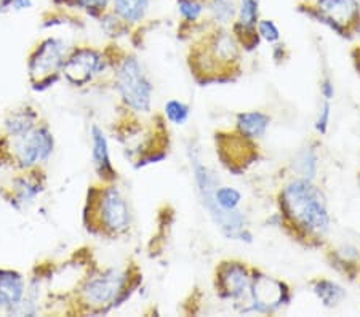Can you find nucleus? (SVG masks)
<instances>
[{"instance_id":"nucleus-10","label":"nucleus","mask_w":360,"mask_h":317,"mask_svg":"<svg viewBox=\"0 0 360 317\" xmlns=\"http://www.w3.org/2000/svg\"><path fill=\"white\" fill-rule=\"evenodd\" d=\"M25 297V280L13 271H0V308L13 311Z\"/></svg>"},{"instance_id":"nucleus-6","label":"nucleus","mask_w":360,"mask_h":317,"mask_svg":"<svg viewBox=\"0 0 360 317\" xmlns=\"http://www.w3.org/2000/svg\"><path fill=\"white\" fill-rule=\"evenodd\" d=\"M104 69L103 56L93 48H79L68 56L61 72L72 85H85Z\"/></svg>"},{"instance_id":"nucleus-9","label":"nucleus","mask_w":360,"mask_h":317,"mask_svg":"<svg viewBox=\"0 0 360 317\" xmlns=\"http://www.w3.org/2000/svg\"><path fill=\"white\" fill-rule=\"evenodd\" d=\"M253 297V308L261 313H268L281 308L287 299V290L281 282L272 280L269 278H259L253 282L250 288Z\"/></svg>"},{"instance_id":"nucleus-20","label":"nucleus","mask_w":360,"mask_h":317,"mask_svg":"<svg viewBox=\"0 0 360 317\" xmlns=\"http://www.w3.org/2000/svg\"><path fill=\"white\" fill-rule=\"evenodd\" d=\"M301 173H303V176L306 180H312L317 172V157L316 154L309 151L306 153L303 157H301Z\"/></svg>"},{"instance_id":"nucleus-11","label":"nucleus","mask_w":360,"mask_h":317,"mask_svg":"<svg viewBox=\"0 0 360 317\" xmlns=\"http://www.w3.org/2000/svg\"><path fill=\"white\" fill-rule=\"evenodd\" d=\"M91 141H93V162H95L96 172L100 173L101 178L112 180L115 173L111 164V157H109L108 140L100 127L96 125L91 127Z\"/></svg>"},{"instance_id":"nucleus-12","label":"nucleus","mask_w":360,"mask_h":317,"mask_svg":"<svg viewBox=\"0 0 360 317\" xmlns=\"http://www.w3.org/2000/svg\"><path fill=\"white\" fill-rule=\"evenodd\" d=\"M223 287L231 298H242L252 288L250 279L242 266H231L223 278Z\"/></svg>"},{"instance_id":"nucleus-22","label":"nucleus","mask_w":360,"mask_h":317,"mask_svg":"<svg viewBox=\"0 0 360 317\" xmlns=\"http://www.w3.org/2000/svg\"><path fill=\"white\" fill-rule=\"evenodd\" d=\"M111 0H74L72 5H77L79 8H85L89 11H101L108 7Z\"/></svg>"},{"instance_id":"nucleus-1","label":"nucleus","mask_w":360,"mask_h":317,"mask_svg":"<svg viewBox=\"0 0 360 317\" xmlns=\"http://www.w3.org/2000/svg\"><path fill=\"white\" fill-rule=\"evenodd\" d=\"M283 207L288 216L309 233L322 234L328 229L330 215L323 195L311 180H295L283 189Z\"/></svg>"},{"instance_id":"nucleus-2","label":"nucleus","mask_w":360,"mask_h":317,"mask_svg":"<svg viewBox=\"0 0 360 317\" xmlns=\"http://www.w3.org/2000/svg\"><path fill=\"white\" fill-rule=\"evenodd\" d=\"M117 89L125 105L138 112H149L154 86L135 56L124 60L117 72Z\"/></svg>"},{"instance_id":"nucleus-4","label":"nucleus","mask_w":360,"mask_h":317,"mask_svg":"<svg viewBox=\"0 0 360 317\" xmlns=\"http://www.w3.org/2000/svg\"><path fill=\"white\" fill-rule=\"evenodd\" d=\"M55 141L49 127H34L26 135L15 136V157L22 169L42 164L53 153Z\"/></svg>"},{"instance_id":"nucleus-26","label":"nucleus","mask_w":360,"mask_h":317,"mask_svg":"<svg viewBox=\"0 0 360 317\" xmlns=\"http://www.w3.org/2000/svg\"><path fill=\"white\" fill-rule=\"evenodd\" d=\"M5 8H10V0H0V11Z\"/></svg>"},{"instance_id":"nucleus-14","label":"nucleus","mask_w":360,"mask_h":317,"mask_svg":"<svg viewBox=\"0 0 360 317\" xmlns=\"http://www.w3.org/2000/svg\"><path fill=\"white\" fill-rule=\"evenodd\" d=\"M150 0H114V11L127 22L141 21L148 13Z\"/></svg>"},{"instance_id":"nucleus-5","label":"nucleus","mask_w":360,"mask_h":317,"mask_svg":"<svg viewBox=\"0 0 360 317\" xmlns=\"http://www.w3.org/2000/svg\"><path fill=\"white\" fill-rule=\"evenodd\" d=\"M98 210H100L101 224L109 233L122 234L130 228L131 215L129 204L115 186L104 189Z\"/></svg>"},{"instance_id":"nucleus-17","label":"nucleus","mask_w":360,"mask_h":317,"mask_svg":"<svg viewBox=\"0 0 360 317\" xmlns=\"http://www.w3.org/2000/svg\"><path fill=\"white\" fill-rule=\"evenodd\" d=\"M189 114H191V109L188 105H184L183 101L170 100L165 103V115L172 124L175 125L186 124L189 119Z\"/></svg>"},{"instance_id":"nucleus-3","label":"nucleus","mask_w":360,"mask_h":317,"mask_svg":"<svg viewBox=\"0 0 360 317\" xmlns=\"http://www.w3.org/2000/svg\"><path fill=\"white\" fill-rule=\"evenodd\" d=\"M63 40L50 37L37 45L29 58V77L36 89L49 86L56 80L58 74L65 65V48Z\"/></svg>"},{"instance_id":"nucleus-8","label":"nucleus","mask_w":360,"mask_h":317,"mask_svg":"<svg viewBox=\"0 0 360 317\" xmlns=\"http://www.w3.org/2000/svg\"><path fill=\"white\" fill-rule=\"evenodd\" d=\"M317 10L321 20L338 32H345V27L354 25L360 16L357 0H317Z\"/></svg>"},{"instance_id":"nucleus-18","label":"nucleus","mask_w":360,"mask_h":317,"mask_svg":"<svg viewBox=\"0 0 360 317\" xmlns=\"http://www.w3.org/2000/svg\"><path fill=\"white\" fill-rule=\"evenodd\" d=\"M240 25L243 27H253L258 21V2L257 0H240Z\"/></svg>"},{"instance_id":"nucleus-25","label":"nucleus","mask_w":360,"mask_h":317,"mask_svg":"<svg viewBox=\"0 0 360 317\" xmlns=\"http://www.w3.org/2000/svg\"><path fill=\"white\" fill-rule=\"evenodd\" d=\"M322 91H323V96H325V100H332L333 98V95H335V89H333V84L330 82V80H327V82L323 84V86H322Z\"/></svg>"},{"instance_id":"nucleus-27","label":"nucleus","mask_w":360,"mask_h":317,"mask_svg":"<svg viewBox=\"0 0 360 317\" xmlns=\"http://www.w3.org/2000/svg\"><path fill=\"white\" fill-rule=\"evenodd\" d=\"M214 2H218V0H214Z\"/></svg>"},{"instance_id":"nucleus-24","label":"nucleus","mask_w":360,"mask_h":317,"mask_svg":"<svg viewBox=\"0 0 360 317\" xmlns=\"http://www.w3.org/2000/svg\"><path fill=\"white\" fill-rule=\"evenodd\" d=\"M10 7L15 10H27L32 7V0H10Z\"/></svg>"},{"instance_id":"nucleus-13","label":"nucleus","mask_w":360,"mask_h":317,"mask_svg":"<svg viewBox=\"0 0 360 317\" xmlns=\"http://www.w3.org/2000/svg\"><path fill=\"white\" fill-rule=\"evenodd\" d=\"M269 117L263 112L252 111V112H242L237 117V125L242 135L247 138H259L266 134L269 127Z\"/></svg>"},{"instance_id":"nucleus-19","label":"nucleus","mask_w":360,"mask_h":317,"mask_svg":"<svg viewBox=\"0 0 360 317\" xmlns=\"http://www.w3.org/2000/svg\"><path fill=\"white\" fill-rule=\"evenodd\" d=\"M178 10L183 18L188 21H195L203 11V5L199 0H178Z\"/></svg>"},{"instance_id":"nucleus-21","label":"nucleus","mask_w":360,"mask_h":317,"mask_svg":"<svg viewBox=\"0 0 360 317\" xmlns=\"http://www.w3.org/2000/svg\"><path fill=\"white\" fill-rule=\"evenodd\" d=\"M259 34L263 36L268 42H277L281 39V32H278L277 26L271 20H263L259 22Z\"/></svg>"},{"instance_id":"nucleus-7","label":"nucleus","mask_w":360,"mask_h":317,"mask_svg":"<svg viewBox=\"0 0 360 317\" xmlns=\"http://www.w3.org/2000/svg\"><path fill=\"white\" fill-rule=\"evenodd\" d=\"M127 276L117 269H109L98 278H93L86 282L82 288V293L86 302L95 306L112 303L117 299V295L124 292Z\"/></svg>"},{"instance_id":"nucleus-15","label":"nucleus","mask_w":360,"mask_h":317,"mask_svg":"<svg viewBox=\"0 0 360 317\" xmlns=\"http://www.w3.org/2000/svg\"><path fill=\"white\" fill-rule=\"evenodd\" d=\"M36 120L37 114L34 112L32 109H22V111L11 112L7 122H5V127H7L8 134L15 138L26 135L27 131H31L34 129V127H37Z\"/></svg>"},{"instance_id":"nucleus-16","label":"nucleus","mask_w":360,"mask_h":317,"mask_svg":"<svg viewBox=\"0 0 360 317\" xmlns=\"http://www.w3.org/2000/svg\"><path fill=\"white\" fill-rule=\"evenodd\" d=\"M317 297L322 299L325 306H335L338 304L342 298H345V290L340 285L333 284V282L322 280L319 282L316 287Z\"/></svg>"},{"instance_id":"nucleus-28","label":"nucleus","mask_w":360,"mask_h":317,"mask_svg":"<svg viewBox=\"0 0 360 317\" xmlns=\"http://www.w3.org/2000/svg\"><path fill=\"white\" fill-rule=\"evenodd\" d=\"M357 2H360V0H357Z\"/></svg>"},{"instance_id":"nucleus-23","label":"nucleus","mask_w":360,"mask_h":317,"mask_svg":"<svg viewBox=\"0 0 360 317\" xmlns=\"http://www.w3.org/2000/svg\"><path fill=\"white\" fill-rule=\"evenodd\" d=\"M330 109H332V106H330V101L327 100V103L323 105L321 114H319L317 122H316V129L321 131V134H325V131H327V127L330 122Z\"/></svg>"}]
</instances>
